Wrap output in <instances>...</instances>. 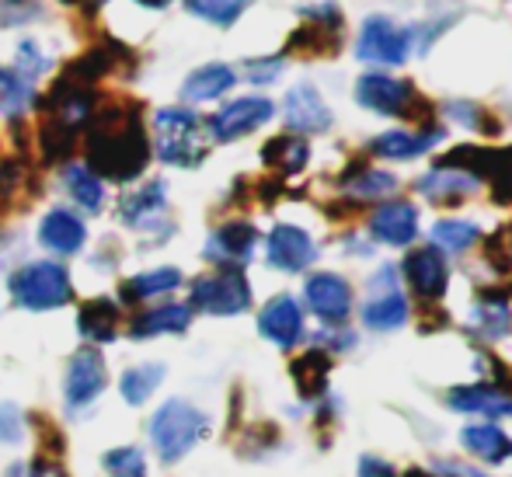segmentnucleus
Listing matches in <instances>:
<instances>
[{
  "label": "nucleus",
  "mask_w": 512,
  "mask_h": 477,
  "mask_svg": "<svg viewBox=\"0 0 512 477\" xmlns=\"http://www.w3.org/2000/svg\"><path fill=\"white\" fill-rule=\"evenodd\" d=\"M345 189L359 195V199H380V195H391L398 189V182H394V175H384V171H363V175L349 178Z\"/></svg>",
  "instance_id": "obj_38"
},
{
  "label": "nucleus",
  "mask_w": 512,
  "mask_h": 477,
  "mask_svg": "<svg viewBox=\"0 0 512 477\" xmlns=\"http://www.w3.org/2000/svg\"><path fill=\"white\" fill-rule=\"evenodd\" d=\"M272 101L269 98H237L230 105H223L213 119L206 122L209 136L220 143H230V140H241V136L255 133L258 126L272 119Z\"/></svg>",
  "instance_id": "obj_8"
},
{
  "label": "nucleus",
  "mask_w": 512,
  "mask_h": 477,
  "mask_svg": "<svg viewBox=\"0 0 512 477\" xmlns=\"http://www.w3.org/2000/svg\"><path fill=\"white\" fill-rule=\"evenodd\" d=\"M234 70L227 67V63H206V67H199L196 74L185 81L182 95L185 101H213L220 95H227L230 88H234Z\"/></svg>",
  "instance_id": "obj_25"
},
{
  "label": "nucleus",
  "mask_w": 512,
  "mask_h": 477,
  "mask_svg": "<svg viewBox=\"0 0 512 477\" xmlns=\"http://www.w3.org/2000/svg\"><path fill=\"white\" fill-rule=\"evenodd\" d=\"M105 390V359L98 349H77L70 356L67 377H63V401L67 411H81Z\"/></svg>",
  "instance_id": "obj_7"
},
{
  "label": "nucleus",
  "mask_w": 512,
  "mask_h": 477,
  "mask_svg": "<svg viewBox=\"0 0 512 477\" xmlns=\"http://www.w3.org/2000/svg\"><path fill=\"white\" fill-rule=\"evenodd\" d=\"M359 477H394V467L380 457H363L359 460Z\"/></svg>",
  "instance_id": "obj_43"
},
{
  "label": "nucleus",
  "mask_w": 512,
  "mask_h": 477,
  "mask_svg": "<svg viewBox=\"0 0 512 477\" xmlns=\"http://www.w3.org/2000/svg\"><path fill=\"white\" fill-rule=\"evenodd\" d=\"M67 4H70V0H67Z\"/></svg>",
  "instance_id": "obj_47"
},
{
  "label": "nucleus",
  "mask_w": 512,
  "mask_h": 477,
  "mask_svg": "<svg viewBox=\"0 0 512 477\" xmlns=\"http://www.w3.org/2000/svg\"><path fill=\"white\" fill-rule=\"evenodd\" d=\"M255 244H258V230L251 223H227L220 227L213 237L206 241V258L223 269H241L251 255H255Z\"/></svg>",
  "instance_id": "obj_13"
},
{
  "label": "nucleus",
  "mask_w": 512,
  "mask_h": 477,
  "mask_svg": "<svg viewBox=\"0 0 512 477\" xmlns=\"http://www.w3.org/2000/svg\"><path fill=\"white\" fill-rule=\"evenodd\" d=\"M276 74H279V60H258V63H248V81H255V84L276 81Z\"/></svg>",
  "instance_id": "obj_42"
},
{
  "label": "nucleus",
  "mask_w": 512,
  "mask_h": 477,
  "mask_svg": "<svg viewBox=\"0 0 512 477\" xmlns=\"http://www.w3.org/2000/svg\"><path fill=\"white\" fill-rule=\"evenodd\" d=\"M192 324V307L185 303H164V307L143 310L140 317H133L129 335L133 338H154V335H178Z\"/></svg>",
  "instance_id": "obj_20"
},
{
  "label": "nucleus",
  "mask_w": 512,
  "mask_h": 477,
  "mask_svg": "<svg viewBox=\"0 0 512 477\" xmlns=\"http://www.w3.org/2000/svg\"><path fill=\"white\" fill-rule=\"evenodd\" d=\"M363 321L377 331H394L408 321V300L398 286H394V272L384 269L373 279V296L363 310Z\"/></svg>",
  "instance_id": "obj_11"
},
{
  "label": "nucleus",
  "mask_w": 512,
  "mask_h": 477,
  "mask_svg": "<svg viewBox=\"0 0 512 477\" xmlns=\"http://www.w3.org/2000/svg\"><path fill=\"white\" fill-rule=\"evenodd\" d=\"M411 53V32L398 28L391 18H366L363 32L356 42V56L366 63H384V67H398Z\"/></svg>",
  "instance_id": "obj_6"
},
{
  "label": "nucleus",
  "mask_w": 512,
  "mask_h": 477,
  "mask_svg": "<svg viewBox=\"0 0 512 477\" xmlns=\"http://www.w3.org/2000/svg\"><path fill=\"white\" fill-rule=\"evenodd\" d=\"M439 129H429V133H408V129H391V133L377 136L373 140V154L391 157V161H408V157L425 154L429 147L439 143Z\"/></svg>",
  "instance_id": "obj_24"
},
{
  "label": "nucleus",
  "mask_w": 512,
  "mask_h": 477,
  "mask_svg": "<svg viewBox=\"0 0 512 477\" xmlns=\"http://www.w3.org/2000/svg\"><path fill=\"white\" fill-rule=\"evenodd\" d=\"M370 230L377 241L391 244V248H405L418 234V209L411 202H387L370 216Z\"/></svg>",
  "instance_id": "obj_17"
},
{
  "label": "nucleus",
  "mask_w": 512,
  "mask_h": 477,
  "mask_svg": "<svg viewBox=\"0 0 512 477\" xmlns=\"http://www.w3.org/2000/svg\"><path fill=\"white\" fill-rule=\"evenodd\" d=\"M307 303L324 324H345V317L352 314V289L342 276L335 272H317L307 279L304 286Z\"/></svg>",
  "instance_id": "obj_9"
},
{
  "label": "nucleus",
  "mask_w": 512,
  "mask_h": 477,
  "mask_svg": "<svg viewBox=\"0 0 512 477\" xmlns=\"http://www.w3.org/2000/svg\"><path fill=\"white\" fill-rule=\"evenodd\" d=\"M283 115H286V126L297 133H324L331 126V112L324 105V98L317 95V88L310 84H297V88L286 95V105H283Z\"/></svg>",
  "instance_id": "obj_16"
},
{
  "label": "nucleus",
  "mask_w": 512,
  "mask_h": 477,
  "mask_svg": "<svg viewBox=\"0 0 512 477\" xmlns=\"http://www.w3.org/2000/svg\"><path fill=\"white\" fill-rule=\"evenodd\" d=\"M77 328L88 338L91 345H105L119 335V303L108 300V296H95L81 307V317H77Z\"/></svg>",
  "instance_id": "obj_21"
},
{
  "label": "nucleus",
  "mask_w": 512,
  "mask_h": 477,
  "mask_svg": "<svg viewBox=\"0 0 512 477\" xmlns=\"http://www.w3.org/2000/svg\"><path fill=\"white\" fill-rule=\"evenodd\" d=\"M74 143H77V129H70L67 122H60V119H49V115L42 119L39 147L46 161H63V157L74 150Z\"/></svg>",
  "instance_id": "obj_33"
},
{
  "label": "nucleus",
  "mask_w": 512,
  "mask_h": 477,
  "mask_svg": "<svg viewBox=\"0 0 512 477\" xmlns=\"http://www.w3.org/2000/svg\"><path fill=\"white\" fill-rule=\"evenodd\" d=\"M265 251H269L272 269H283V272H304L317 255L310 234L300 227H293V223H279V227L269 234Z\"/></svg>",
  "instance_id": "obj_12"
},
{
  "label": "nucleus",
  "mask_w": 512,
  "mask_h": 477,
  "mask_svg": "<svg viewBox=\"0 0 512 477\" xmlns=\"http://www.w3.org/2000/svg\"><path fill=\"white\" fill-rule=\"evenodd\" d=\"M328 366H331L328 352H321V349L304 352V356L293 363V383H297L300 394L304 397L321 394V390L328 387Z\"/></svg>",
  "instance_id": "obj_30"
},
{
  "label": "nucleus",
  "mask_w": 512,
  "mask_h": 477,
  "mask_svg": "<svg viewBox=\"0 0 512 477\" xmlns=\"http://www.w3.org/2000/svg\"><path fill=\"white\" fill-rule=\"evenodd\" d=\"M185 7H189L196 18L209 21V25L227 28V25H234L244 11H248L251 0H185Z\"/></svg>",
  "instance_id": "obj_34"
},
{
  "label": "nucleus",
  "mask_w": 512,
  "mask_h": 477,
  "mask_svg": "<svg viewBox=\"0 0 512 477\" xmlns=\"http://www.w3.org/2000/svg\"><path fill=\"white\" fill-rule=\"evenodd\" d=\"M405 276H408L411 289H415L422 300H439V296L446 293V279H450L443 251H439L436 244L411 251V255L405 258Z\"/></svg>",
  "instance_id": "obj_15"
},
{
  "label": "nucleus",
  "mask_w": 512,
  "mask_h": 477,
  "mask_svg": "<svg viewBox=\"0 0 512 477\" xmlns=\"http://www.w3.org/2000/svg\"><path fill=\"white\" fill-rule=\"evenodd\" d=\"M32 14H39L35 0H0V25H25Z\"/></svg>",
  "instance_id": "obj_40"
},
{
  "label": "nucleus",
  "mask_w": 512,
  "mask_h": 477,
  "mask_svg": "<svg viewBox=\"0 0 512 477\" xmlns=\"http://www.w3.org/2000/svg\"><path fill=\"white\" fill-rule=\"evenodd\" d=\"M460 443H464L467 450L474 453V457L488 460V464H502V460L512 457V439L499 429V425H492V422L467 425V429L460 432Z\"/></svg>",
  "instance_id": "obj_23"
},
{
  "label": "nucleus",
  "mask_w": 512,
  "mask_h": 477,
  "mask_svg": "<svg viewBox=\"0 0 512 477\" xmlns=\"http://www.w3.org/2000/svg\"><path fill=\"white\" fill-rule=\"evenodd\" d=\"M258 331H262L269 342L290 349V345H297L300 335H304V310H300V303L293 300V296H276V300L265 303V310L258 314Z\"/></svg>",
  "instance_id": "obj_14"
},
{
  "label": "nucleus",
  "mask_w": 512,
  "mask_h": 477,
  "mask_svg": "<svg viewBox=\"0 0 512 477\" xmlns=\"http://www.w3.org/2000/svg\"><path fill=\"white\" fill-rule=\"evenodd\" d=\"M102 464H105L108 477H147V460H143V453L133 450V446L108 450Z\"/></svg>",
  "instance_id": "obj_37"
},
{
  "label": "nucleus",
  "mask_w": 512,
  "mask_h": 477,
  "mask_svg": "<svg viewBox=\"0 0 512 477\" xmlns=\"http://www.w3.org/2000/svg\"><path fill=\"white\" fill-rule=\"evenodd\" d=\"M206 436V415L189 401H168L150 418V443L164 460H182Z\"/></svg>",
  "instance_id": "obj_3"
},
{
  "label": "nucleus",
  "mask_w": 512,
  "mask_h": 477,
  "mask_svg": "<svg viewBox=\"0 0 512 477\" xmlns=\"http://www.w3.org/2000/svg\"><path fill=\"white\" fill-rule=\"evenodd\" d=\"M356 98H359V105H366L370 112H380V115H411V101H418L411 84L394 81V77H387V74L359 77Z\"/></svg>",
  "instance_id": "obj_10"
},
{
  "label": "nucleus",
  "mask_w": 512,
  "mask_h": 477,
  "mask_svg": "<svg viewBox=\"0 0 512 477\" xmlns=\"http://www.w3.org/2000/svg\"><path fill=\"white\" fill-rule=\"evenodd\" d=\"M11 477H67L56 460H46V457H35L32 464H18L11 467Z\"/></svg>",
  "instance_id": "obj_41"
},
{
  "label": "nucleus",
  "mask_w": 512,
  "mask_h": 477,
  "mask_svg": "<svg viewBox=\"0 0 512 477\" xmlns=\"http://www.w3.org/2000/svg\"><path fill=\"white\" fill-rule=\"evenodd\" d=\"M478 241V227L474 223H464V220H439L432 227V244L446 251H464Z\"/></svg>",
  "instance_id": "obj_36"
},
{
  "label": "nucleus",
  "mask_w": 512,
  "mask_h": 477,
  "mask_svg": "<svg viewBox=\"0 0 512 477\" xmlns=\"http://www.w3.org/2000/svg\"><path fill=\"white\" fill-rule=\"evenodd\" d=\"M178 286H182V272L178 269H154V272H143V276L129 279V283L122 286V300H129V303L154 300V296H164Z\"/></svg>",
  "instance_id": "obj_28"
},
{
  "label": "nucleus",
  "mask_w": 512,
  "mask_h": 477,
  "mask_svg": "<svg viewBox=\"0 0 512 477\" xmlns=\"http://www.w3.org/2000/svg\"><path fill=\"white\" fill-rule=\"evenodd\" d=\"M446 401H450V408L474 411V415H492V418L512 415V397H506L495 387H457V390H450Z\"/></svg>",
  "instance_id": "obj_22"
},
{
  "label": "nucleus",
  "mask_w": 512,
  "mask_h": 477,
  "mask_svg": "<svg viewBox=\"0 0 512 477\" xmlns=\"http://www.w3.org/2000/svg\"><path fill=\"white\" fill-rule=\"evenodd\" d=\"M154 136H157V157L175 168H196L206 157V136L199 115L189 108H161L154 115Z\"/></svg>",
  "instance_id": "obj_2"
},
{
  "label": "nucleus",
  "mask_w": 512,
  "mask_h": 477,
  "mask_svg": "<svg viewBox=\"0 0 512 477\" xmlns=\"http://www.w3.org/2000/svg\"><path fill=\"white\" fill-rule=\"evenodd\" d=\"M18 182H21V168H18V164H14V161L0 164V195H11Z\"/></svg>",
  "instance_id": "obj_44"
},
{
  "label": "nucleus",
  "mask_w": 512,
  "mask_h": 477,
  "mask_svg": "<svg viewBox=\"0 0 512 477\" xmlns=\"http://www.w3.org/2000/svg\"><path fill=\"white\" fill-rule=\"evenodd\" d=\"M88 164L98 178L133 182L150 164V140L136 105H105L88 119Z\"/></svg>",
  "instance_id": "obj_1"
},
{
  "label": "nucleus",
  "mask_w": 512,
  "mask_h": 477,
  "mask_svg": "<svg viewBox=\"0 0 512 477\" xmlns=\"http://www.w3.org/2000/svg\"><path fill=\"white\" fill-rule=\"evenodd\" d=\"M192 307L203 314L234 317L251 307V289L241 269H220L192 283Z\"/></svg>",
  "instance_id": "obj_5"
},
{
  "label": "nucleus",
  "mask_w": 512,
  "mask_h": 477,
  "mask_svg": "<svg viewBox=\"0 0 512 477\" xmlns=\"http://www.w3.org/2000/svg\"><path fill=\"white\" fill-rule=\"evenodd\" d=\"M11 296L25 310H56L70 303L74 286L60 262H32L11 276Z\"/></svg>",
  "instance_id": "obj_4"
},
{
  "label": "nucleus",
  "mask_w": 512,
  "mask_h": 477,
  "mask_svg": "<svg viewBox=\"0 0 512 477\" xmlns=\"http://www.w3.org/2000/svg\"><path fill=\"white\" fill-rule=\"evenodd\" d=\"M411 477H425V474H411Z\"/></svg>",
  "instance_id": "obj_46"
},
{
  "label": "nucleus",
  "mask_w": 512,
  "mask_h": 477,
  "mask_svg": "<svg viewBox=\"0 0 512 477\" xmlns=\"http://www.w3.org/2000/svg\"><path fill=\"white\" fill-rule=\"evenodd\" d=\"M474 324H478L488 338L506 335L509 324H512V314H509L506 300H502V296H481V303L474 307Z\"/></svg>",
  "instance_id": "obj_35"
},
{
  "label": "nucleus",
  "mask_w": 512,
  "mask_h": 477,
  "mask_svg": "<svg viewBox=\"0 0 512 477\" xmlns=\"http://www.w3.org/2000/svg\"><path fill=\"white\" fill-rule=\"evenodd\" d=\"M63 185H67L70 199H74L81 209H88V213H98V209H102L105 189H102V178H98L91 168H84V164H70V168L63 171Z\"/></svg>",
  "instance_id": "obj_27"
},
{
  "label": "nucleus",
  "mask_w": 512,
  "mask_h": 477,
  "mask_svg": "<svg viewBox=\"0 0 512 477\" xmlns=\"http://www.w3.org/2000/svg\"><path fill=\"white\" fill-rule=\"evenodd\" d=\"M164 380V366L161 363H147V366H133V370L122 373L119 390L129 404H143Z\"/></svg>",
  "instance_id": "obj_31"
},
{
  "label": "nucleus",
  "mask_w": 512,
  "mask_h": 477,
  "mask_svg": "<svg viewBox=\"0 0 512 477\" xmlns=\"http://www.w3.org/2000/svg\"><path fill=\"white\" fill-rule=\"evenodd\" d=\"M262 157L269 168L283 171V175H297V171H304L310 154H307V143L290 133V136H276V140L265 143Z\"/></svg>",
  "instance_id": "obj_29"
},
{
  "label": "nucleus",
  "mask_w": 512,
  "mask_h": 477,
  "mask_svg": "<svg viewBox=\"0 0 512 477\" xmlns=\"http://www.w3.org/2000/svg\"><path fill=\"white\" fill-rule=\"evenodd\" d=\"M32 95H35V84L25 81L18 70H4L0 67V112L4 115H21L28 105H32Z\"/></svg>",
  "instance_id": "obj_32"
},
{
  "label": "nucleus",
  "mask_w": 512,
  "mask_h": 477,
  "mask_svg": "<svg viewBox=\"0 0 512 477\" xmlns=\"http://www.w3.org/2000/svg\"><path fill=\"white\" fill-rule=\"evenodd\" d=\"M25 439V418L14 404H0V443H21Z\"/></svg>",
  "instance_id": "obj_39"
},
{
  "label": "nucleus",
  "mask_w": 512,
  "mask_h": 477,
  "mask_svg": "<svg viewBox=\"0 0 512 477\" xmlns=\"http://www.w3.org/2000/svg\"><path fill=\"white\" fill-rule=\"evenodd\" d=\"M164 209H168V195H164V182H150L143 189H136L133 195L119 202V216L122 223L136 230H150L164 220Z\"/></svg>",
  "instance_id": "obj_19"
},
{
  "label": "nucleus",
  "mask_w": 512,
  "mask_h": 477,
  "mask_svg": "<svg viewBox=\"0 0 512 477\" xmlns=\"http://www.w3.org/2000/svg\"><path fill=\"white\" fill-rule=\"evenodd\" d=\"M418 189L422 195H429V199L436 202H450V199H464V195H471L478 189V178L467 175V171H457V168H436L432 175H425L422 182H418Z\"/></svg>",
  "instance_id": "obj_26"
},
{
  "label": "nucleus",
  "mask_w": 512,
  "mask_h": 477,
  "mask_svg": "<svg viewBox=\"0 0 512 477\" xmlns=\"http://www.w3.org/2000/svg\"><path fill=\"white\" fill-rule=\"evenodd\" d=\"M84 237H88V230H84L81 216H74L70 209H53V213H46V220L39 223L42 248L56 251V255H74V251H81Z\"/></svg>",
  "instance_id": "obj_18"
},
{
  "label": "nucleus",
  "mask_w": 512,
  "mask_h": 477,
  "mask_svg": "<svg viewBox=\"0 0 512 477\" xmlns=\"http://www.w3.org/2000/svg\"><path fill=\"white\" fill-rule=\"evenodd\" d=\"M136 4H143V7H168L171 0H136Z\"/></svg>",
  "instance_id": "obj_45"
}]
</instances>
